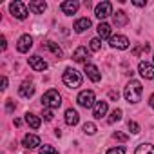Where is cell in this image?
I'll return each mask as SVG.
<instances>
[{
    "label": "cell",
    "mask_w": 154,
    "mask_h": 154,
    "mask_svg": "<svg viewBox=\"0 0 154 154\" xmlns=\"http://www.w3.org/2000/svg\"><path fill=\"white\" fill-rule=\"evenodd\" d=\"M0 42H2V49H6V47H8V44H6V38H4V36H2V40H0Z\"/></svg>",
    "instance_id": "38"
},
{
    "label": "cell",
    "mask_w": 154,
    "mask_h": 154,
    "mask_svg": "<svg viewBox=\"0 0 154 154\" xmlns=\"http://www.w3.org/2000/svg\"><path fill=\"white\" fill-rule=\"evenodd\" d=\"M42 105L45 109H58L62 105V96L58 94L56 89H49L44 96H42Z\"/></svg>",
    "instance_id": "2"
},
{
    "label": "cell",
    "mask_w": 154,
    "mask_h": 154,
    "mask_svg": "<svg viewBox=\"0 0 154 154\" xmlns=\"http://www.w3.org/2000/svg\"><path fill=\"white\" fill-rule=\"evenodd\" d=\"M122 120V109H114L112 112H111V116H109V123H114V122H120Z\"/></svg>",
    "instance_id": "25"
},
{
    "label": "cell",
    "mask_w": 154,
    "mask_h": 154,
    "mask_svg": "<svg viewBox=\"0 0 154 154\" xmlns=\"http://www.w3.org/2000/svg\"><path fill=\"white\" fill-rule=\"evenodd\" d=\"M94 15H96L100 20L111 17V15H112V4H111V2H100V4L94 8Z\"/></svg>",
    "instance_id": "5"
},
{
    "label": "cell",
    "mask_w": 154,
    "mask_h": 154,
    "mask_svg": "<svg viewBox=\"0 0 154 154\" xmlns=\"http://www.w3.org/2000/svg\"><path fill=\"white\" fill-rule=\"evenodd\" d=\"M31 47H33V38H31L29 35H24V36H20V38H18L17 49H18L20 53H27Z\"/></svg>",
    "instance_id": "10"
},
{
    "label": "cell",
    "mask_w": 154,
    "mask_h": 154,
    "mask_svg": "<svg viewBox=\"0 0 154 154\" xmlns=\"http://www.w3.org/2000/svg\"><path fill=\"white\" fill-rule=\"evenodd\" d=\"M78 122H80V116H78V112H76L74 109H67V111H65V123H67V125L74 127Z\"/></svg>",
    "instance_id": "16"
},
{
    "label": "cell",
    "mask_w": 154,
    "mask_h": 154,
    "mask_svg": "<svg viewBox=\"0 0 154 154\" xmlns=\"http://www.w3.org/2000/svg\"><path fill=\"white\" fill-rule=\"evenodd\" d=\"M26 123H27L31 129H38V127H40V123H42V120H40L38 116H35V114L27 112V114H26Z\"/></svg>",
    "instance_id": "21"
},
{
    "label": "cell",
    "mask_w": 154,
    "mask_h": 154,
    "mask_svg": "<svg viewBox=\"0 0 154 154\" xmlns=\"http://www.w3.org/2000/svg\"><path fill=\"white\" fill-rule=\"evenodd\" d=\"M109 96H111V100H118V93H116V91H111Z\"/></svg>",
    "instance_id": "35"
},
{
    "label": "cell",
    "mask_w": 154,
    "mask_h": 154,
    "mask_svg": "<svg viewBox=\"0 0 154 154\" xmlns=\"http://www.w3.org/2000/svg\"><path fill=\"white\" fill-rule=\"evenodd\" d=\"M78 103L85 109H91L94 107V93L93 91H82L78 94Z\"/></svg>",
    "instance_id": "6"
},
{
    "label": "cell",
    "mask_w": 154,
    "mask_h": 154,
    "mask_svg": "<svg viewBox=\"0 0 154 154\" xmlns=\"http://www.w3.org/2000/svg\"><path fill=\"white\" fill-rule=\"evenodd\" d=\"M6 107H8V111L11 112V111H15V107H17V105L13 103V100H8V103H6Z\"/></svg>",
    "instance_id": "34"
},
{
    "label": "cell",
    "mask_w": 154,
    "mask_h": 154,
    "mask_svg": "<svg viewBox=\"0 0 154 154\" xmlns=\"http://www.w3.org/2000/svg\"><path fill=\"white\" fill-rule=\"evenodd\" d=\"M29 65H31L35 71H45V69H47V62H45L44 58H40L38 54H35V56L29 58Z\"/></svg>",
    "instance_id": "11"
},
{
    "label": "cell",
    "mask_w": 154,
    "mask_h": 154,
    "mask_svg": "<svg viewBox=\"0 0 154 154\" xmlns=\"http://www.w3.org/2000/svg\"><path fill=\"white\" fill-rule=\"evenodd\" d=\"M89 44H91V51H100V49H102V42H100V38H93Z\"/></svg>",
    "instance_id": "28"
},
{
    "label": "cell",
    "mask_w": 154,
    "mask_h": 154,
    "mask_svg": "<svg viewBox=\"0 0 154 154\" xmlns=\"http://www.w3.org/2000/svg\"><path fill=\"white\" fill-rule=\"evenodd\" d=\"M98 35H100V38H111V26L102 22L98 26Z\"/></svg>",
    "instance_id": "23"
},
{
    "label": "cell",
    "mask_w": 154,
    "mask_h": 154,
    "mask_svg": "<svg viewBox=\"0 0 154 154\" xmlns=\"http://www.w3.org/2000/svg\"><path fill=\"white\" fill-rule=\"evenodd\" d=\"M44 47H45V49H49L56 58H62V56H63V51H62V49H60V45H56L54 42H45V44H44Z\"/></svg>",
    "instance_id": "20"
},
{
    "label": "cell",
    "mask_w": 154,
    "mask_h": 154,
    "mask_svg": "<svg viewBox=\"0 0 154 154\" xmlns=\"http://www.w3.org/2000/svg\"><path fill=\"white\" fill-rule=\"evenodd\" d=\"M78 8H80V4L76 2V0H67V2L62 4V11L65 15H74L76 11H78Z\"/></svg>",
    "instance_id": "14"
},
{
    "label": "cell",
    "mask_w": 154,
    "mask_h": 154,
    "mask_svg": "<svg viewBox=\"0 0 154 154\" xmlns=\"http://www.w3.org/2000/svg\"><path fill=\"white\" fill-rule=\"evenodd\" d=\"M132 4L138 6V8H143V6H145V2H132Z\"/></svg>",
    "instance_id": "39"
},
{
    "label": "cell",
    "mask_w": 154,
    "mask_h": 154,
    "mask_svg": "<svg viewBox=\"0 0 154 154\" xmlns=\"http://www.w3.org/2000/svg\"><path fill=\"white\" fill-rule=\"evenodd\" d=\"M109 44H111V47H114V49H127V47H129V40H127V36H122V35L111 36Z\"/></svg>",
    "instance_id": "9"
},
{
    "label": "cell",
    "mask_w": 154,
    "mask_h": 154,
    "mask_svg": "<svg viewBox=\"0 0 154 154\" xmlns=\"http://www.w3.org/2000/svg\"><path fill=\"white\" fill-rule=\"evenodd\" d=\"M82 131H84L85 134H94V132H96V125H94L93 122H87V123H84Z\"/></svg>",
    "instance_id": "26"
},
{
    "label": "cell",
    "mask_w": 154,
    "mask_h": 154,
    "mask_svg": "<svg viewBox=\"0 0 154 154\" xmlns=\"http://www.w3.org/2000/svg\"><path fill=\"white\" fill-rule=\"evenodd\" d=\"M89 27H91V20L89 18H78V20L74 22V31L76 33H84Z\"/></svg>",
    "instance_id": "18"
},
{
    "label": "cell",
    "mask_w": 154,
    "mask_h": 154,
    "mask_svg": "<svg viewBox=\"0 0 154 154\" xmlns=\"http://www.w3.org/2000/svg\"><path fill=\"white\" fill-rule=\"evenodd\" d=\"M40 154H58V150L51 145H44V147H40Z\"/></svg>",
    "instance_id": "27"
},
{
    "label": "cell",
    "mask_w": 154,
    "mask_h": 154,
    "mask_svg": "<svg viewBox=\"0 0 154 154\" xmlns=\"http://www.w3.org/2000/svg\"><path fill=\"white\" fill-rule=\"evenodd\" d=\"M149 105H150V107H152V109H154V94H152V96H150V98H149Z\"/></svg>",
    "instance_id": "37"
},
{
    "label": "cell",
    "mask_w": 154,
    "mask_h": 154,
    "mask_svg": "<svg viewBox=\"0 0 154 154\" xmlns=\"http://www.w3.org/2000/svg\"><path fill=\"white\" fill-rule=\"evenodd\" d=\"M44 120H45V122H51V120H53V112H51V109L44 111Z\"/></svg>",
    "instance_id": "33"
},
{
    "label": "cell",
    "mask_w": 154,
    "mask_h": 154,
    "mask_svg": "<svg viewBox=\"0 0 154 154\" xmlns=\"http://www.w3.org/2000/svg\"><path fill=\"white\" fill-rule=\"evenodd\" d=\"M149 49H150V47H149V44H143V45L136 47V49L132 51V54H134V56H138L140 53H149Z\"/></svg>",
    "instance_id": "29"
},
{
    "label": "cell",
    "mask_w": 154,
    "mask_h": 154,
    "mask_svg": "<svg viewBox=\"0 0 154 154\" xmlns=\"http://www.w3.org/2000/svg\"><path fill=\"white\" fill-rule=\"evenodd\" d=\"M134 154H154V147L150 143H140L136 147V152Z\"/></svg>",
    "instance_id": "22"
},
{
    "label": "cell",
    "mask_w": 154,
    "mask_h": 154,
    "mask_svg": "<svg viewBox=\"0 0 154 154\" xmlns=\"http://www.w3.org/2000/svg\"><path fill=\"white\" fill-rule=\"evenodd\" d=\"M22 145H24V147H27V149H36V147L40 145V138H38V136H35V134H26V136H24Z\"/></svg>",
    "instance_id": "15"
},
{
    "label": "cell",
    "mask_w": 154,
    "mask_h": 154,
    "mask_svg": "<svg viewBox=\"0 0 154 154\" xmlns=\"http://www.w3.org/2000/svg\"><path fill=\"white\" fill-rule=\"evenodd\" d=\"M127 127H129V131H131L132 134H138V132H140V125H138L136 122H132V120L127 123Z\"/></svg>",
    "instance_id": "30"
},
{
    "label": "cell",
    "mask_w": 154,
    "mask_h": 154,
    "mask_svg": "<svg viewBox=\"0 0 154 154\" xmlns=\"http://www.w3.org/2000/svg\"><path fill=\"white\" fill-rule=\"evenodd\" d=\"M105 114H107V102H96L93 107V116L96 120H102Z\"/></svg>",
    "instance_id": "12"
},
{
    "label": "cell",
    "mask_w": 154,
    "mask_h": 154,
    "mask_svg": "<svg viewBox=\"0 0 154 154\" xmlns=\"http://www.w3.org/2000/svg\"><path fill=\"white\" fill-rule=\"evenodd\" d=\"M9 11L13 13V17H17L18 20H26L29 11H27V6L24 2H20V0H17V2H11L9 4Z\"/></svg>",
    "instance_id": "4"
},
{
    "label": "cell",
    "mask_w": 154,
    "mask_h": 154,
    "mask_svg": "<svg viewBox=\"0 0 154 154\" xmlns=\"http://www.w3.org/2000/svg\"><path fill=\"white\" fill-rule=\"evenodd\" d=\"M112 138L118 140V141H127V134H123V132H120V131H116V132L112 134Z\"/></svg>",
    "instance_id": "31"
},
{
    "label": "cell",
    "mask_w": 154,
    "mask_h": 154,
    "mask_svg": "<svg viewBox=\"0 0 154 154\" xmlns=\"http://www.w3.org/2000/svg\"><path fill=\"white\" fill-rule=\"evenodd\" d=\"M2 89H8V78H6V76L2 78Z\"/></svg>",
    "instance_id": "36"
},
{
    "label": "cell",
    "mask_w": 154,
    "mask_h": 154,
    "mask_svg": "<svg viewBox=\"0 0 154 154\" xmlns=\"http://www.w3.org/2000/svg\"><path fill=\"white\" fill-rule=\"evenodd\" d=\"M138 71H140V74L143 76V78H147V80H152L154 78V65L149 63V62H140Z\"/></svg>",
    "instance_id": "7"
},
{
    "label": "cell",
    "mask_w": 154,
    "mask_h": 154,
    "mask_svg": "<svg viewBox=\"0 0 154 154\" xmlns=\"http://www.w3.org/2000/svg\"><path fill=\"white\" fill-rule=\"evenodd\" d=\"M107 154H125V149L123 147H112L107 150Z\"/></svg>",
    "instance_id": "32"
},
{
    "label": "cell",
    "mask_w": 154,
    "mask_h": 154,
    "mask_svg": "<svg viewBox=\"0 0 154 154\" xmlns=\"http://www.w3.org/2000/svg\"><path fill=\"white\" fill-rule=\"evenodd\" d=\"M129 22V17L123 13V11H116V15H114V24L116 26H125Z\"/></svg>",
    "instance_id": "24"
},
{
    "label": "cell",
    "mask_w": 154,
    "mask_h": 154,
    "mask_svg": "<svg viewBox=\"0 0 154 154\" xmlns=\"http://www.w3.org/2000/svg\"><path fill=\"white\" fill-rule=\"evenodd\" d=\"M85 72H87V76H89V80H93V82H100V80H102V72H100L98 67L93 65V63H87V65H85Z\"/></svg>",
    "instance_id": "13"
},
{
    "label": "cell",
    "mask_w": 154,
    "mask_h": 154,
    "mask_svg": "<svg viewBox=\"0 0 154 154\" xmlns=\"http://www.w3.org/2000/svg\"><path fill=\"white\" fill-rule=\"evenodd\" d=\"M18 93H20V96L22 98H31L33 94H35V87H33V84H22L20 85V89H18Z\"/></svg>",
    "instance_id": "19"
},
{
    "label": "cell",
    "mask_w": 154,
    "mask_h": 154,
    "mask_svg": "<svg viewBox=\"0 0 154 154\" xmlns=\"http://www.w3.org/2000/svg\"><path fill=\"white\" fill-rule=\"evenodd\" d=\"M63 84L67 85V87H71V89H76V87H80L82 85V74L76 71V69H65V72H63Z\"/></svg>",
    "instance_id": "3"
},
{
    "label": "cell",
    "mask_w": 154,
    "mask_h": 154,
    "mask_svg": "<svg viewBox=\"0 0 154 154\" xmlns=\"http://www.w3.org/2000/svg\"><path fill=\"white\" fill-rule=\"evenodd\" d=\"M45 9H47V4L44 2V0H35V2L29 4V11H33V13H36V15L44 13Z\"/></svg>",
    "instance_id": "17"
},
{
    "label": "cell",
    "mask_w": 154,
    "mask_h": 154,
    "mask_svg": "<svg viewBox=\"0 0 154 154\" xmlns=\"http://www.w3.org/2000/svg\"><path fill=\"white\" fill-rule=\"evenodd\" d=\"M141 91H143L141 84H140L138 80H131V82L127 84V87H125L123 96H125V100H127L129 103H136V102H140V98H141Z\"/></svg>",
    "instance_id": "1"
},
{
    "label": "cell",
    "mask_w": 154,
    "mask_h": 154,
    "mask_svg": "<svg viewBox=\"0 0 154 154\" xmlns=\"http://www.w3.org/2000/svg\"><path fill=\"white\" fill-rule=\"evenodd\" d=\"M72 58H74V62H80V63H85V65H87V62H89L91 56H89V53H87V47L80 45L78 49L72 53Z\"/></svg>",
    "instance_id": "8"
}]
</instances>
